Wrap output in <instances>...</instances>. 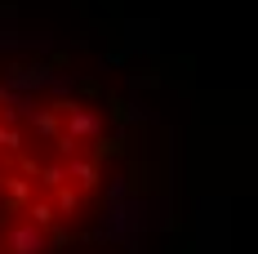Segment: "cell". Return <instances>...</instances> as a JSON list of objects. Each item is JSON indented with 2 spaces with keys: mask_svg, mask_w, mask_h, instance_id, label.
<instances>
[{
  "mask_svg": "<svg viewBox=\"0 0 258 254\" xmlns=\"http://www.w3.org/2000/svg\"><path fill=\"white\" fill-rule=\"evenodd\" d=\"M62 107V138L67 143H89V138H98L103 134V116L94 112V107H85V103H72V98H62L58 103Z\"/></svg>",
  "mask_w": 258,
  "mask_h": 254,
  "instance_id": "6da1fadb",
  "label": "cell"
},
{
  "mask_svg": "<svg viewBox=\"0 0 258 254\" xmlns=\"http://www.w3.org/2000/svg\"><path fill=\"white\" fill-rule=\"evenodd\" d=\"M0 49L14 54V49H58L49 36H23V31H14V27H5L0 31Z\"/></svg>",
  "mask_w": 258,
  "mask_h": 254,
  "instance_id": "3957f363",
  "label": "cell"
},
{
  "mask_svg": "<svg viewBox=\"0 0 258 254\" xmlns=\"http://www.w3.org/2000/svg\"><path fill=\"white\" fill-rule=\"evenodd\" d=\"M53 72H58V67H49V63H14V67L5 72V85H9L14 94H27V98H31L36 89H45L53 80Z\"/></svg>",
  "mask_w": 258,
  "mask_h": 254,
  "instance_id": "7a4b0ae2",
  "label": "cell"
}]
</instances>
